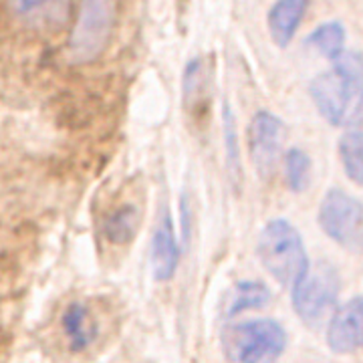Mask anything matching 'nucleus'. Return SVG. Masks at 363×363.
<instances>
[{
	"label": "nucleus",
	"mask_w": 363,
	"mask_h": 363,
	"mask_svg": "<svg viewBox=\"0 0 363 363\" xmlns=\"http://www.w3.org/2000/svg\"><path fill=\"white\" fill-rule=\"evenodd\" d=\"M204 87V71H202V61L200 59H192L186 71H184V81H182V89H184V105L186 109L190 107L192 99H196L198 104V97H200V91Z\"/></svg>",
	"instance_id": "a211bd4d"
},
{
	"label": "nucleus",
	"mask_w": 363,
	"mask_h": 363,
	"mask_svg": "<svg viewBox=\"0 0 363 363\" xmlns=\"http://www.w3.org/2000/svg\"><path fill=\"white\" fill-rule=\"evenodd\" d=\"M257 255L277 283L283 286L297 285L309 269V257L298 230L285 218L271 220L259 236Z\"/></svg>",
	"instance_id": "f03ea898"
},
{
	"label": "nucleus",
	"mask_w": 363,
	"mask_h": 363,
	"mask_svg": "<svg viewBox=\"0 0 363 363\" xmlns=\"http://www.w3.org/2000/svg\"><path fill=\"white\" fill-rule=\"evenodd\" d=\"M311 0H277L269 11V33H271L272 43L281 49L291 45L295 39L298 26L305 18V13L309 9Z\"/></svg>",
	"instance_id": "9b49d317"
},
{
	"label": "nucleus",
	"mask_w": 363,
	"mask_h": 363,
	"mask_svg": "<svg viewBox=\"0 0 363 363\" xmlns=\"http://www.w3.org/2000/svg\"><path fill=\"white\" fill-rule=\"evenodd\" d=\"M363 298L353 297L333 313L327 329V345L333 353H353L362 347Z\"/></svg>",
	"instance_id": "6e6552de"
},
{
	"label": "nucleus",
	"mask_w": 363,
	"mask_h": 363,
	"mask_svg": "<svg viewBox=\"0 0 363 363\" xmlns=\"http://www.w3.org/2000/svg\"><path fill=\"white\" fill-rule=\"evenodd\" d=\"M150 262H152V274L160 283L172 281L176 277L178 264H180V247H178V238L174 233V224H172L168 210H164L152 236Z\"/></svg>",
	"instance_id": "1a4fd4ad"
},
{
	"label": "nucleus",
	"mask_w": 363,
	"mask_h": 363,
	"mask_svg": "<svg viewBox=\"0 0 363 363\" xmlns=\"http://www.w3.org/2000/svg\"><path fill=\"white\" fill-rule=\"evenodd\" d=\"M9 9L23 25L55 30L69 21L71 0H9Z\"/></svg>",
	"instance_id": "9d476101"
},
{
	"label": "nucleus",
	"mask_w": 363,
	"mask_h": 363,
	"mask_svg": "<svg viewBox=\"0 0 363 363\" xmlns=\"http://www.w3.org/2000/svg\"><path fill=\"white\" fill-rule=\"evenodd\" d=\"M142 224V210L138 204H123L117 210H113L104 222V234L105 238L117 245H130L131 240L135 238V234L140 230Z\"/></svg>",
	"instance_id": "2eb2a0df"
},
{
	"label": "nucleus",
	"mask_w": 363,
	"mask_h": 363,
	"mask_svg": "<svg viewBox=\"0 0 363 363\" xmlns=\"http://www.w3.org/2000/svg\"><path fill=\"white\" fill-rule=\"evenodd\" d=\"M61 325L73 351H85L97 339V323L83 303H71L63 313Z\"/></svg>",
	"instance_id": "ddd939ff"
},
{
	"label": "nucleus",
	"mask_w": 363,
	"mask_h": 363,
	"mask_svg": "<svg viewBox=\"0 0 363 363\" xmlns=\"http://www.w3.org/2000/svg\"><path fill=\"white\" fill-rule=\"evenodd\" d=\"M224 140H226V160H228V172L234 178L240 176V152L236 142V125L234 116L228 105H224Z\"/></svg>",
	"instance_id": "6ab92c4d"
},
{
	"label": "nucleus",
	"mask_w": 363,
	"mask_h": 363,
	"mask_svg": "<svg viewBox=\"0 0 363 363\" xmlns=\"http://www.w3.org/2000/svg\"><path fill=\"white\" fill-rule=\"evenodd\" d=\"M285 135V123L271 111L262 109L250 119L248 154H250V162L260 178H271L274 174Z\"/></svg>",
	"instance_id": "0eeeda50"
},
{
	"label": "nucleus",
	"mask_w": 363,
	"mask_h": 363,
	"mask_svg": "<svg viewBox=\"0 0 363 363\" xmlns=\"http://www.w3.org/2000/svg\"><path fill=\"white\" fill-rule=\"evenodd\" d=\"M285 350V327L272 319L234 323L222 333V351L230 363H279Z\"/></svg>",
	"instance_id": "7ed1b4c3"
},
{
	"label": "nucleus",
	"mask_w": 363,
	"mask_h": 363,
	"mask_svg": "<svg viewBox=\"0 0 363 363\" xmlns=\"http://www.w3.org/2000/svg\"><path fill=\"white\" fill-rule=\"evenodd\" d=\"M307 45H311L313 49L319 55H323L325 59L335 61L345 47V28L337 21L319 25L307 37Z\"/></svg>",
	"instance_id": "dca6fc26"
},
{
	"label": "nucleus",
	"mask_w": 363,
	"mask_h": 363,
	"mask_svg": "<svg viewBox=\"0 0 363 363\" xmlns=\"http://www.w3.org/2000/svg\"><path fill=\"white\" fill-rule=\"evenodd\" d=\"M339 157L351 182L362 186L363 180V133H362V105L347 123V130L339 138Z\"/></svg>",
	"instance_id": "f8f14e48"
},
{
	"label": "nucleus",
	"mask_w": 363,
	"mask_h": 363,
	"mask_svg": "<svg viewBox=\"0 0 363 363\" xmlns=\"http://www.w3.org/2000/svg\"><path fill=\"white\" fill-rule=\"evenodd\" d=\"M285 178L291 192H305L309 182H311V160L309 156L298 150L291 147L285 156Z\"/></svg>",
	"instance_id": "f3484780"
},
{
	"label": "nucleus",
	"mask_w": 363,
	"mask_h": 363,
	"mask_svg": "<svg viewBox=\"0 0 363 363\" xmlns=\"http://www.w3.org/2000/svg\"><path fill=\"white\" fill-rule=\"evenodd\" d=\"M331 63V71L313 79L309 93L325 121L341 125L353 99H357V95L362 97V55L343 51Z\"/></svg>",
	"instance_id": "f257e3e1"
},
{
	"label": "nucleus",
	"mask_w": 363,
	"mask_h": 363,
	"mask_svg": "<svg viewBox=\"0 0 363 363\" xmlns=\"http://www.w3.org/2000/svg\"><path fill=\"white\" fill-rule=\"evenodd\" d=\"M271 301V291L259 281H240L230 286L222 301V315L234 317L238 313L262 309Z\"/></svg>",
	"instance_id": "4468645a"
},
{
	"label": "nucleus",
	"mask_w": 363,
	"mask_h": 363,
	"mask_svg": "<svg viewBox=\"0 0 363 363\" xmlns=\"http://www.w3.org/2000/svg\"><path fill=\"white\" fill-rule=\"evenodd\" d=\"M116 25V0H81L77 21L67 43V59L75 65L95 61L109 45Z\"/></svg>",
	"instance_id": "20e7f679"
},
{
	"label": "nucleus",
	"mask_w": 363,
	"mask_h": 363,
	"mask_svg": "<svg viewBox=\"0 0 363 363\" xmlns=\"http://www.w3.org/2000/svg\"><path fill=\"white\" fill-rule=\"evenodd\" d=\"M341 291V279L337 269L331 262L319 260L309 264L303 279L291 291L293 309L301 321L309 327H317L333 311Z\"/></svg>",
	"instance_id": "39448f33"
},
{
	"label": "nucleus",
	"mask_w": 363,
	"mask_h": 363,
	"mask_svg": "<svg viewBox=\"0 0 363 363\" xmlns=\"http://www.w3.org/2000/svg\"><path fill=\"white\" fill-rule=\"evenodd\" d=\"M319 226L347 250L362 248V202L343 190H329L319 206Z\"/></svg>",
	"instance_id": "423d86ee"
}]
</instances>
